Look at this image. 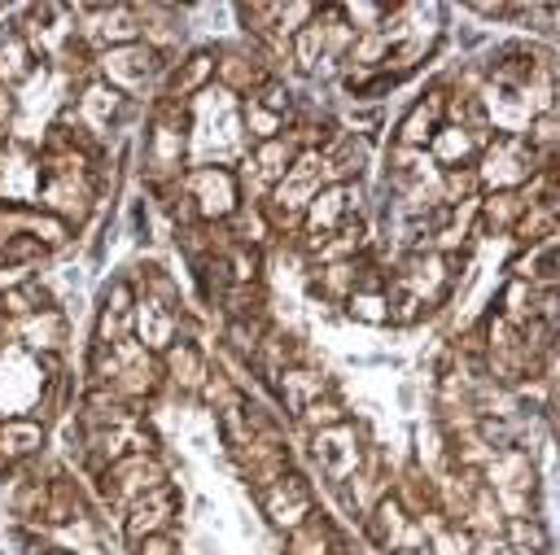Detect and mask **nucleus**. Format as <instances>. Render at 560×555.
I'll list each match as a JSON object with an SVG mask.
<instances>
[{
    "mask_svg": "<svg viewBox=\"0 0 560 555\" xmlns=\"http://www.w3.org/2000/svg\"><path fill=\"white\" fill-rule=\"evenodd\" d=\"M324 184H332L328 179V162H324V153H311V149H302L298 157H293V166L284 170V179L262 197V219H267V227H276V232H298V223H302V214H306V205H311V197L324 188Z\"/></svg>",
    "mask_w": 560,
    "mask_h": 555,
    "instance_id": "nucleus-1",
    "label": "nucleus"
},
{
    "mask_svg": "<svg viewBox=\"0 0 560 555\" xmlns=\"http://www.w3.org/2000/svg\"><path fill=\"white\" fill-rule=\"evenodd\" d=\"M481 149H486V140H477L472 131H464V127H455V122H442V127L433 131V140H429L424 153L433 157L438 170H472L477 157H481Z\"/></svg>",
    "mask_w": 560,
    "mask_h": 555,
    "instance_id": "nucleus-23",
    "label": "nucleus"
},
{
    "mask_svg": "<svg viewBox=\"0 0 560 555\" xmlns=\"http://www.w3.org/2000/svg\"><path fill=\"white\" fill-rule=\"evenodd\" d=\"M26 214H31V205H22V201H0V249H4L13 236L26 232Z\"/></svg>",
    "mask_w": 560,
    "mask_h": 555,
    "instance_id": "nucleus-48",
    "label": "nucleus"
},
{
    "mask_svg": "<svg viewBox=\"0 0 560 555\" xmlns=\"http://www.w3.org/2000/svg\"><path fill=\"white\" fill-rule=\"evenodd\" d=\"M481 481L494 489L503 516H538V472L521 446H503L481 472Z\"/></svg>",
    "mask_w": 560,
    "mask_h": 555,
    "instance_id": "nucleus-5",
    "label": "nucleus"
},
{
    "mask_svg": "<svg viewBox=\"0 0 560 555\" xmlns=\"http://www.w3.org/2000/svg\"><path fill=\"white\" fill-rule=\"evenodd\" d=\"M214 79L223 92H236V96H254L258 87H267L276 74L267 70V57L254 48H219L214 52Z\"/></svg>",
    "mask_w": 560,
    "mask_h": 555,
    "instance_id": "nucleus-17",
    "label": "nucleus"
},
{
    "mask_svg": "<svg viewBox=\"0 0 560 555\" xmlns=\"http://www.w3.org/2000/svg\"><path fill=\"white\" fill-rule=\"evenodd\" d=\"M302 253H306L311 271H315V267H328V262H350V258L368 253V223L354 214V219H346L337 232H328V236H319L315 245H306Z\"/></svg>",
    "mask_w": 560,
    "mask_h": 555,
    "instance_id": "nucleus-24",
    "label": "nucleus"
},
{
    "mask_svg": "<svg viewBox=\"0 0 560 555\" xmlns=\"http://www.w3.org/2000/svg\"><path fill=\"white\" fill-rule=\"evenodd\" d=\"M254 101H258V105H267V109H271V114H280V118H289V114H293V92H289L280 79H271L267 87H258V92H254Z\"/></svg>",
    "mask_w": 560,
    "mask_h": 555,
    "instance_id": "nucleus-49",
    "label": "nucleus"
},
{
    "mask_svg": "<svg viewBox=\"0 0 560 555\" xmlns=\"http://www.w3.org/2000/svg\"><path fill=\"white\" fill-rule=\"evenodd\" d=\"M324 393H332V380L319 371V367H311V363H298V367H289V371H280V380H276V398H280V406L289 411V415H302L311 402H319Z\"/></svg>",
    "mask_w": 560,
    "mask_h": 555,
    "instance_id": "nucleus-26",
    "label": "nucleus"
},
{
    "mask_svg": "<svg viewBox=\"0 0 560 555\" xmlns=\"http://www.w3.org/2000/svg\"><path fill=\"white\" fill-rule=\"evenodd\" d=\"M4 328H9V319H4V310H0V336H4Z\"/></svg>",
    "mask_w": 560,
    "mask_h": 555,
    "instance_id": "nucleus-56",
    "label": "nucleus"
},
{
    "mask_svg": "<svg viewBox=\"0 0 560 555\" xmlns=\"http://www.w3.org/2000/svg\"><path fill=\"white\" fill-rule=\"evenodd\" d=\"M341 87H346V96H354V101H376V96H385V92L394 87V79H389L385 70L341 66Z\"/></svg>",
    "mask_w": 560,
    "mask_h": 555,
    "instance_id": "nucleus-42",
    "label": "nucleus"
},
{
    "mask_svg": "<svg viewBox=\"0 0 560 555\" xmlns=\"http://www.w3.org/2000/svg\"><path fill=\"white\" fill-rule=\"evenodd\" d=\"M534 310H538V284L512 275V280L503 284V293H499V310H494V315L521 332V328L534 319Z\"/></svg>",
    "mask_w": 560,
    "mask_h": 555,
    "instance_id": "nucleus-35",
    "label": "nucleus"
},
{
    "mask_svg": "<svg viewBox=\"0 0 560 555\" xmlns=\"http://www.w3.org/2000/svg\"><path fill=\"white\" fill-rule=\"evenodd\" d=\"M44 450V420L35 415H0V459L9 468L31 463Z\"/></svg>",
    "mask_w": 560,
    "mask_h": 555,
    "instance_id": "nucleus-27",
    "label": "nucleus"
},
{
    "mask_svg": "<svg viewBox=\"0 0 560 555\" xmlns=\"http://www.w3.org/2000/svg\"><path fill=\"white\" fill-rule=\"evenodd\" d=\"M258 507H262V516H267V524L271 529H280V533H293L298 524H306L319 507H315V485L293 468V472H284L276 485H267L262 494H258Z\"/></svg>",
    "mask_w": 560,
    "mask_h": 555,
    "instance_id": "nucleus-11",
    "label": "nucleus"
},
{
    "mask_svg": "<svg viewBox=\"0 0 560 555\" xmlns=\"http://www.w3.org/2000/svg\"><path fill=\"white\" fill-rule=\"evenodd\" d=\"M350 420V411H346V402H341V393L332 389V393H324L319 402H311L302 415H298V424L306 428V433H324V428H332V424H346Z\"/></svg>",
    "mask_w": 560,
    "mask_h": 555,
    "instance_id": "nucleus-44",
    "label": "nucleus"
},
{
    "mask_svg": "<svg viewBox=\"0 0 560 555\" xmlns=\"http://www.w3.org/2000/svg\"><path fill=\"white\" fill-rule=\"evenodd\" d=\"M368 157H372L368 140H363V135H354V131H341V135H337V140L324 149L328 179H332V184H359V175H363Z\"/></svg>",
    "mask_w": 560,
    "mask_h": 555,
    "instance_id": "nucleus-30",
    "label": "nucleus"
},
{
    "mask_svg": "<svg viewBox=\"0 0 560 555\" xmlns=\"http://www.w3.org/2000/svg\"><path fill=\"white\" fill-rule=\"evenodd\" d=\"M162 376H166L179 393H201V385H206V376H210V363H206V354H201L197 341L175 336L171 350L162 354Z\"/></svg>",
    "mask_w": 560,
    "mask_h": 555,
    "instance_id": "nucleus-25",
    "label": "nucleus"
},
{
    "mask_svg": "<svg viewBox=\"0 0 560 555\" xmlns=\"http://www.w3.org/2000/svg\"><path fill=\"white\" fill-rule=\"evenodd\" d=\"M363 284H385V280H381V267H376L368 253H359V258H350V262L315 267V275H311V293L324 297V302H332V306H341V302H346L354 288H363Z\"/></svg>",
    "mask_w": 560,
    "mask_h": 555,
    "instance_id": "nucleus-16",
    "label": "nucleus"
},
{
    "mask_svg": "<svg viewBox=\"0 0 560 555\" xmlns=\"http://www.w3.org/2000/svg\"><path fill=\"white\" fill-rule=\"evenodd\" d=\"M394 498L402 503V511H407L411 520L438 511V485H433V472H429L420 459H411V463L394 476Z\"/></svg>",
    "mask_w": 560,
    "mask_h": 555,
    "instance_id": "nucleus-29",
    "label": "nucleus"
},
{
    "mask_svg": "<svg viewBox=\"0 0 560 555\" xmlns=\"http://www.w3.org/2000/svg\"><path fill=\"white\" fill-rule=\"evenodd\" d=\"M131 315H136V284L127 275H114L101 293V306H96V341H105V345L127 341Z\"/></svg>",
    "mask_w": 560,
    "mask_h": 555,
    "instance_id": "nucleus-20",
    "label": "nucleus"
},
{
    "mask_svg": "<svg viewBox=\"0 0 560 555\" xmlns=\"http://www.w3.org/2000/svg\"><path fill=\"white\" fill-rule=\"evenodd\" d=\"M166 66H171V61H166L162 52H153L144 39L96 52V74H101L109 87H118L122 96H127V92H140L144 83H153Z\"/></svg>",
    "mask_w": 560,
    "mask_h": 555,
    "instance_id": "nucleus-8",
    "label": "nucleus"
},
{
    "mask_svg": "<svg viewBox=\"0 0 560 555\" xmlns=\"http://www.w3.org/2000/svg\"><path fill=\"white\" fill-rule=\"evenodd\" d=\"M4 149H9V127H0V157H4Z\"/></svg>",
    "mask_w": 560,
    "mask_h": 555,
    "instance_id": "nucleus-54",
    "label": "nucleus"
},
{
    "mask_svg": "<svg viewBox=\"0 0 560 555\" xmlns=\"http://www.w3.org/2000/svg\"><path fill=\"white\" fill-rule=\"evenodd\" d=\"M241 127H245L249 144H267V140H276V135L289 131V118H280V114H271L267 105H258L254 96H245V101H241Z\"/></svg>",
    "mask_w": 560,
    "mask_h": 555,
    "instance_id": "nucleus-40",
    "label": "nucleus"
},
{
    "mask_svg": "<svg viewBox=\"0 0 560 555\" xmlns=\"http://www.w3.org/2000/svg\"><path fill=\"white\" fill-rule=\"evenodd\" d=\"M35 70H44V61H39L35 48L26 44V35H22V31L4 35V39H0V83L13 92L18 83L35 79Z\"/></svg>",
    "mask_w": 560,
    "mask_h": 555,
    "instance_id": "nucleus-33",
    "label": "nucleus"
},
{
    "mask_svg": "<svg viewBox=\"0 0 560 555\" xmlns=\"http://www.w3.org/2000/svg\"><path fill=\"white\" fill-rule=\"evenodd\" d=\"M337 551H341V538L324 511H315L306 524H298L284 542V555H337Z\"/></svg>",
    "mask_w": 560,
    "mask_h": 555,
    "instance_id": "nucleus-34",
    "label": "nucleus"
},
{
    "mask_svg": "<svg viewBox=\"0 0 560 555\" xmlns=\"http://www.w3.org/2000/svg\"><path fill=\"white\" fill-rule=\"evenodd\" d=\"M175 520H179V489H175V481H166V485H158L153 494L136 498L122 511V538L140 542V538H153V533H171Z\"/></svg>",
    "mask_w": 560,
    "mask_h": 555,
    "instance_id": "nucleus-14",
    "label": "nucleus"
},
{
    "mask_svg": "<svg viewBox=\"0 0 560 555\" xmlns=\"http://www.w3.org/2000/svg\"><path fill=\"white\" fill-rule=\"evenodd\" d=\"M140 39L153 52L171 57V48L184 39V17L171 4H140Z\"/></svg>",
    "mask_w": 560,
    "mask_h": 555,
    "instance_id": "nucleus-31",
    "label": "nucleus"
},
{
    "mask_svg": "<svg viewBox=\"0 0 560 555\" xmlns=\"http://www.w3.org/2000/svg\"><path fill=\"white\" fill-rule=\"evenodd\" d=\"M368 428L363 424H354V420H346V424H332V428H324V433H311V454H315V463H319V472H324V481L328 485H346L359 468H363V459H368Z\"/></svg>",
    "mask_w": 560,
    "mask_h": 555,
    "instance_id": "nucleus-7",
    "label": "nucleus"
},
{
    "mask_svg": "<svg viewBox=\"0 0 560 555\" xmlns=\"http://www.w3.org/2000/svg\"><path fill=\"white\" fill-rule=\"evenodd\" d=\"M341 306H346V315H350L354 323H368V328H385V323H394L385 284H363V288H354Z\"/></svg>",
    "mask_w": 560,
    "mask_h": 555,
    "instance_id": "nucleus-36",
    "label": "nucleus"
},
{
    "mask_svg": "<svg viewBox=\"0 0 560 555\" xmlns=\"http://www.w3.org/2000/svg\"><path fill=\"white\" fill-rule=\"evenodd\" d=\"M4 336L18 341L26 354L39 358V354H61V350H66V341H70V323H66V315H61L57 306H48V310H35V315L9 323Z\"/></svg>",
    "mask_w": 560,
    "mask_h": 555,
    "instance_id": "nucleus-19",
    "label": "nucleus"
},
{
    "mask_svg": "<svg viewBox=\"0 0 560 555\" xmlns=\"http://www.w3.org/2000/svg\"><path fill=\"white\" fill-rule=\"evenodd\" d=\"M429 551L433 555H472V533L464 524H442L433 538H429Z\"/></svg>",
    "mask_w": 560,
    "mask_h": 555,
    "instance_id": "nucleus-46",
    "label": "nucleus"
},
{
    "mask_svg": "<svg viewBox=\"0 0 560 555\" xmlns=\"http://www.w3.org/2000/svg\"><path fill=\"white\" fill-rule=\"evenodd\" d=\"M538 153L525 144V135H490V144L481 149L472 175H477V192H516L534 179L538 170Z\"/></svg>",
    "mask_w": 560,
    "mask_h": 555,
    "instance_id": "nucleus-3",
    "label": "nucleus"
},
{
    "mask_svg": "<svg viewBox=\"0 0 560 555\" xmlns=\"http://www.w3.org/2000/svg\"><path fill=\"white\" fill-rule=\"evenodd\" d=\"M35 555H70V551H61V546H48V542H39V546H35Z\"/></svg>",
    "mask_w": 560,
    "mask_h": 555,
    "instance_id": "nucleus-53",
    "label": "nucleus"
},
{
    "mask_svg": "<svg viewBox=\"0 0 560 555\" xmlns=\"http://www.w3.org/2000/svg\"><path fill=\"white\" fill-rule=\"evenodd\" d=\"M44 253H48V249H44L35 236L22 232V236H13V240L0 249V267H31V262H39Z\"/></svg>",
    "mask_w": 560,
    "mask_h": 555,
    "instance_id": "nucleus-47",
    "label": "nucleus"
},
{
    "mask_svg": "<svg viewBox=\"0 0 560 555\" xmlns=\"http://www.w3.org/2000/svg\"><path fill=\"white\" fill-rule=\"evenodd\" d=\"M503 542L521 555H547V546H551L538 516H503Z\"/></svg>",
    "mask_w": 560,
    "mask_h": 555,
    "instance_id": "nucleus-39",
    "label": "nucleus"
},
{
    "mask_svg": "<svg viewBox=\"0 0 560 555\" xmlns=\"http://www.w3.org/2000/svg\"><path fill=\"white\" fill-rule=\"evenodd\" d=\"M446 96H451V87H446V83H433V87L398 118L394 144H402V149H429L433 131L446 122Z\"/></svg>",
    "mask_w": 560,
    "mask_h": 555,
    "instance_id": "nucleus-18",
    "label": "nucleus"
},
{
    "mask_svg": "<svg viewBox=\"0 0 560 555\" xmlns=\"http://www.w3.org/2000/svg\"><path fill=\"white\" fill-rule=\"evenodd\" d=\"M9 472H13V468H9V463H4V459H0V476H9Z\"/></svg>",
    "mask_w": 560,
    "mask_h": 555,
    "instance_id": "nucleus-55",
    "label": "nucleus"
},
{
    "mask_svg": "<svg viewBox=\"0 0 560 555\" xmlns=\"http://www.w3.org/2000/svg\"><path fill=\"white\" fill-rule=\"evenodd\" d=\"M136 271H140V288H136V297H149V302H162V306L179 310V288H175V280H171L158 262H144V267H136Z\"/></svg>",
    "mask_w": 560,
    "mask_h": 555,
    "instance_id": "nucleus-45",
    "label": "nucleus"
},
{
    "mask_svg": "<svg viewBox=\"0 0 560 555\" xmlns=\"http://www.w3.org/2000/svg\"><path fill=\"white\" fill-rule=\"evenodd\" d=\"M289 57H293V66L302 74H315L319 70V61H324V9L289 39Z\"/></svg>",
    "mask_w": 560,
    "mask_h": 555,
    "instance_id": "nucleus-38",
    "label": "nucleus"
},
{
    "mask_svg": "<svg viewBox=\"0 0 560 555\" xmlns=\"http://www.w3.org/2000/svg\"><path fill=\"white\" fill-rule=\"evenodd\" d=\"M210 83H214V48H192L188 57H179V61H171V66L162 70V92H158V101H166V105H188V101H197Z\"/></svg>",
    "mask_w": 560,
    "mask_h": 555,
    "instance_id": "nucleus-15",
    "label": "nucleus"
},
{
    "mask_svg": "<svg viewBox=\"0 0 560 555\" xmlns=\"http://www.w3.org/2000/svg\"><path fill=\"white\" fill-rule=\"evenodd\" d=\"M188 131H192L188 105H166V101L153 105V118H149V131H144V175H149V184L184 175L179 166H184V153H188Z\"/></svg>",
    "mask_w": 560,
    "mask_h": 555,
    "instance_id": "nucleus-2",
    "label": "nucleus"
},
{
    "mask_svg": "<svg viewBox=\"0 0 560 555\" xmlns=\"http://www.w3.org/2000/svg\"><path fill=\"white\" fill-rule=\"evenodd\" d=\"M411 524H416V520L402 511V503L394 498V489H389L385 498H376V503H372V511L363 516V529H368V538H372V542H376L385 555H389L394 546H402V542H407Z\"/></svg>",
    "mask_w": 560,
    "mask_h": 555,
    "instance_id": "nucleus-28",
    "label": "nucleus"
},
{
    "mask_svg": "<svg viewBox=\"0 0 560 555\" xmlns=\"http://www.w3.org/2000/svg\"><path fill=\"white\" fill-rule=\"evenodd\" d=\"M158 485H166V468H162L158 454H122V459H114V463L96 476L101 503H105L109 511H118V516H122L136 498L153 494Z\"/></svg>",
    "mask_w": 560,
    "mask_h": 555,
    "instance_id": "nucleus-6",
    "label": "nucleus"
},
{
    "mask_svg": "<svg viewBox=\"0 0 560 555\" xmlns=\"http://www.w3.org/2000/svg\"><path fill=\"white\" fill-rule=\"evenodd\" d=\"M184 197L192 201L197 223H228L241 210V175L223 162H201L179 175Z\"/></svg>",
    "mask_w": 560,
    "mask_h": 555,
    "instance_id": "nucleus-4",
    "label": "nucleus"
},
{
    "mask_svg": "<svg viewBox=\"0 0 560 555\" xmlns=\"http://www.w3.org/2000/svg\"><path fill=\"white\" fill-rule=\"evenodd\" d=\"M26 236H35V240L52 253V249H61V245L74 236V227H70V223H61L57 214H48V210L31 205V214H26Z\"/></svg>",
    "mask_w": 560,
    "mask_h": 555,
    "instance_id": "nucleus-43",
    "label": "nucleus"
},
{
    "mask_svg": "<svg viewBox=\"0 0 560 555\" xmlns=\"http://www.w3.org/2000/svg\"><path fill=\"white\" fill-rule=\"evenodd\" d=\"M13 114H18V101H13V92L0 83V127H9V122H13Z\"/></svg>",
    "mask_w": 560,
    "mask_h": 555,
    "instance_id": "nucleus-51",
    "label": "nucleus"
},
{
    "mask_svg": "<svg viewBox=\"0 0 560 555\" xmlns=\"http://www.w3.org/2000/svg\"><path fill=\"white\" fill-rule=\"evenodd\" d=\"M521 214H525L521 188H516V192H486V197L477 201V232H481V236H503V232L516 227Z\"/></svg>",
    "mask_w": 560,
    "mask_h": 555,
    "instance_id": "nucleus-32",
    "label": "nucleus"
},
{
    "mask_svg": "<svg viewBox=\"0 0 560 555\" xmlns=\"http://www.w3.org/2000/svg\"><path fill=\"white\" fill-rule=\"evenodd\" d=\"M179 310H171V306H162V302H149V297H136V315H131V336L149 350V354H166L171 350V341L179 336Z\"/></svg>",
    "mask_w": 560,
    "mask_h": 555,
    "instance_id": "nucleus-22",
    "label": "nucleus"
},
{
    "mask_svg": "<svg viewBox=\"0 0 560 555\" xmlns=\"http://www.w3.org/2000/svg\"><path fill=\"white\" fill-rule=\"evenodd\" d=\"M394 9H398V4H381V0H354V4H337L341 22H346L350 31H359V35L381 31V26L394 17Z\"/></svg>",
    "mask_w": 560,
    "mask_h": 555,
    "instance_id": "nucleus-41",
    "label": "nucleus"
},
{
    "mask_svg": "<svg viewBox=\"0 0 560 555\" xmlns=\"http://www.w3.org/2000/svg\"><path fill=\"white\" fill-rule=\"evenodd\" d=\"M359 201H363V188L359 184H324L315 197H311V205H306V214H302V223H298V245L306 249V245H315L319 236H328V232H337L346 219H354L359 214Z\"/></svg>",
    "mask_w": 560,
    "mask_h": 555,
    "instance_id": "nucleus-10",
    "label": "nucleus"
},
{
    "mask_svg": "<svg viewBox=\"0 0 560 555\" xmlns=\"http://www.w3.org/2000/svg\"><path fill=\"white\" fill-rule=\"evenodd\" d=\"M96 197H101V175H39V184H35L39 210L57 214L70 227H79L92 214Z\"/></svg>",
    "mask_w": 560,
    "mask_h": 555,
    "instance_id": "nucleus-9",
    "label": "nucleus"
},
{
    "mask_svg": "<svg viewBox=\"0 0 560 555\" xmlns=\"http://www.w3.org/2000/svg\"><path fill=\"white\" fill-rule=\"evenodd\" d=\"M48 306H57V302H52V293H48L39 280H22V284H9V288L0 293V310H4L9 323L26 319V315H35V310H48Z\"/></svg>",
    "mask_w": 560,
    "mask_h": 555,
    "instance_id": "nucleus-37",
    "label": "nucleus"
},
{
    "mask_svg": "<svg viewBox=\"0 0 560 555\" xmlns=\"http://www.w3.org/2000/svg\"><path fill=\"white\" fill-rule=\"evenodd\" d=\"M389 555H433V551H429V542H402V546H394Z\"/></svg>",
    "mask_w": 560,
    "mask_h": 555,
    "instance_id": "nucleus-52",
    "label": "nucleus"
},
{
    "mask_svg": "<svg viewBox=\"0 0 560 555\" xmlns=\"http://www.w3.org/2000/svg\"><path fill=\"white\" fill-rule=\"evenodd\" d=\"M122 109H127V96L118 92V87H109L101 74H92V79H83L79 83V96H74V114L83 118V127L88 131H109L118 118H122Z\"/></svg>",
    "mask_w": 560,
    "mask_h": 555,
    "instance_id": "nucleus-21",
    "label": "nucleus"
},
{
    "mask_svg": "<svg viewBox=\"0 0 560 555\" xmlns=\"http://www.w3.org/2000/svg\"><path fill=\"white\" fill-rule=\"evenodd\" d=\"M131 555H179V546H175L171 533H153V538L131 542Z\"/></svg>",
    "mask_w": 560,
    "mask_h": 555,
    "instance_id": "nucleus-50",
    "label": "nucleus"
},
{
    "mask_svg": "<svg viewBox=\"0 0 560 555\" xmlns=\"http://www.w3.org/2000/svg\"><path fill=\"white\" fill-rule=\"evenodd\" d=\"M232 454H236V463H241V472H245V481H249L254 494H262L267 485H276L284 472H293V459H289V446H284V433L280 428L249 433V441L236 446Z\"/></svg>",
    "mask_w": 560,
    "mask_h": 555,
    "instance_id": "nucleus-12",
    "label": "nucleus"
},
{
    "mask_svg": "<svg viewBox=\"0 0 560 555\" xmlns=\"http://www.w3.org/2000/svg\"><path fill=\"white\" fill-rule=\"evenodd\" d=\"M298 153H302V144H298L293 127H289L284 135L267 140V144H254L249 157H245V170H241V188H254L258 197H267V192L284 179V170L293 166Z\"/></svg>",
    "mask_w": 560,
    "mask_h": 555,
    "instance_id": "nucleus-13",
    "label": "nucleus"
}]
</instances>
